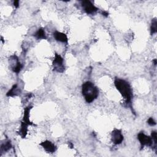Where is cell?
I'll return each instance as SVG.
<instances>
[{
    "instance_id": "cell-10",
    "label": "cell",
    "mask_w": 157,
    "mask_h": 157,
    "mask_svg": "<svg viewBox=\"0 0 157 157\" xmlns=\"http://www.w3.org/2000/svg\"><path fill=\"white\" fill-rule=\"evenodd\" d=\"M26 133H27V125H26V123L23 122L22 123L21 129H20V134L21 136L24 138L25 137Z\"/></svg>"
},
{
    "instance_id": "cell-4",
    "label": "cell",
    "mask_w": 157,
    "mask_h": 157,
    "mask_svg": "<svg viewBox=\"0 0 157 157\" xmlns=\"http://www.w3.org/2000/svg\"><path fill=\"white\" fill-rule=\"evenodd\" d=\"M138 139L142 145H151L152 144V141L151 138L145 136L144 133H141L138 134Z\"/></svg>"
},
{
    "instance_id": "cell-13",
    "label": "cell",
    "mask_w": 157,
    "mask_h": 157,
    "mask_svg": "<svg viewBox=\"0 0 157 157\" xmlns=\"http://www.w3.org/2000/svg\"><path fill=\"white\" fill-rule=\"evenodd\" d=\"M11 143L10 142H6V144H3L1 146V149H2V150H4V151H7V150H8L9 149H11Z\"/></svg>"
},
{
    "instance_id": "cell-17",
    "label": "cell",
    "mask_w": 157,
    "mask_h": 157,
    "mask_svg": "<svg viewBox=\"0 0 157 157\" xmlns=\"http://www.w3.org/2000/svg\"><path fill=\"white\" fill-rule=\"evenodd\" d=\"M18 1H14V6L15 7H18Z\"/></svg>"
},
{
    "instance_id": "cell-5",
    "label": "cell",
    "mask_w": 157,
    "mask_h": 157,
    "mask_svg": "<svg viewBox=\"0 0 157 157\" xmlns=\"http://www.w3.org/2000/svg\"><path fill=\"white\" fill-rule=\"evenodd\" d=\"M41 145L44 147V149L47 152L52 153V152L55 151V146L54 145V144H53L52 142H49V141H45V142L42 143Z\"/></svg>"
},
{
    "instance_id": "cell-3",
    "label": "cell",
    "mask_w": 157,
    "mask_h": 157,
    "mask_svg": "<svg viewBox=\"0 0 157 157\" xmlns=\"http://www.w3.org/2000/svg\"><path fill=\"white\" fill-rule=\"evenodd\" d=\"M112 141L115 144H119L122 142L123 140V137L122 134V133L120 130H116L112 132Z\"/></svg>"
},
{
    "instance_id": "cell-9",
    "label": "cell",
    "mask_w": 157,
    "mask_h": 157,
    "mask_svg": "<svg viewBox=\"0 0 157 157\" xmlns=\"http://www.w3.org/2000/svg\"><path fill=\"white\" fill-rule=\"evenodd\" d=\"M29 108L25 109V112H24V117H23V120H24V122L26 123V124H28V125H31L32 123L29 122Z\"/></svg>"
},
{
    "instance_id": "cell-15",
    "label": "cell",
    "mask_w": 157,
    "mask_h": 157,
    "mask_svg": "<svg viewBox=\"0 0 157 157\" xmlns=\"http://www.w3.org/2000/svg\"><path fill=\"white\" fill-rule=\"evenodd\" d=\"M148 123L150 125L153 126V125H155V124H156V123H155V122L154 120H153V119H152V118H150V119H149V120H148Z\"/></svg>"
},
{
    "instance_id": "cell-16",
    "label": "cell",
    "mask_w": 157,
    "mask_h": 157,
    "mask_svg": "<svg viewBox=\"0 0 157 157\" xmlns=\"http://www.w3.org/2000/svg\"><path fill=\"white\" fill-rule=\"evenodd\" d=\"M152 139L154 140L155 142L156 143V132H152Z\"/></svg>"
},
{
    "instance_id": "cell-18",
    "label": "cell",
    "mask_w": 157,
    "mask_h": 157,
    "mask_svg": "<svg viewBox=\"0 0 157 157\" xmlns=\"http://www.w3.org/2000/svg\"><path fill=\"white\" fill-rule=\"evenodd\" d=\"M102 14H103L104 15H105V16H108V13H107V12H104Z\"/></svg>"
},
{
    "instance_id": "cell-1",
    "label": "cell",
    "mask_w": 157,
    "mask_h": 157,
    "mask_svg": "<svg viewBox=\"0 0 157 157\" xmlns=\"http://www.w3.org/2000/svg\"><path fill=\"white\" fill-rule=\"evenodd\" d=\"M82 93L87 102H91L98 96V90L91 82H87L82 85Z\"/></svg>"
},
{
    "instance_id": "cell-2",
    "label": "cell",
    "mask_w": 157,
    "mask_h": 157,
    "mask_svg": "<svg viewBox=\"0 0 157 157\" xmlns=\"http://www.w3.org/2000/svg\"><path fill=\"white\" fill-rule=\"evenodd\" d=\"M116 88L122 94V95L125 98L127 102H130L131 99V91L128 83L125 80L120 79H116L115 81Z\"/></svg>"
},
{
    "instance_id": "cell-12",
    "label": "cell",
    "mask_w": 157,
    "mask_h": 157,
    "mask_svg": "<svg viewBox=\"0 0 157 157\" xmlns=\"http://www.w3.org/2000/svg\"><path fill=\"white\" fill-rule=\"evenodd\" d=\"M157 23L156 20H154L153 22H152V27H151V33L152 34H154L156 32V29H157Z\"/></svg>"
},
{
    "instance_id": "cell-7",
    "label": "cell",
    "mask_w": 157,
    "mask_h": 157,
    "mask_svg": "<svg viewBox=\"0 0 157 157\" xmlns=\"http://www.w3.org/2000/svg\"><path fill=\"white\" fill-rule=\"evenodd\" d=\"M62 63H63V58L60 57V55L56 54L54 62V64L55 66V69H57L58 71H61L60 69H63V66H62Z\"/></svg>"
},
{
    "instance_id": "cell-14",
    "label": "cell",
    "mask_w": 157,
    "mask_h": 157,
    "mask_svg": "<svg viewBox=\"0 0 157 157\" xmlns=\"http://www.w3.org/2000/svg\"><path fill=\"white\" fill-rule=\"evenodd\" d=\"M21 68H22V65H21V64H20V63H18L16 65V66H15V67L13 68V69H14V72H15L18 73V72H19L20 71Z\"/></svg>"
},
{
    "instance_id": "cell-8",
    "label": "cell",
    "mask_w": 157,
    "mask_h": 157,
    "mask_svg": "<svg viewBox=\"0 0 157 157\" xmlns=\"http://www.w3.org/2000/svg\"><path fill=\"white\" fill-rule=\"evenodd\" d=\"M54 37L57 41L63 42V43H66L68 41L67 36L65 34L61 33L60 32H55L54 33Z\"/></svg>"
},
{
    "instance_id": "cell-11",
    "label": "cell",
    "mask_w": 157,
    "mask_h": 157,
    "mask_svg": "<svg viewBox=\"0 0 157 157\" xmlns=\"http://www.w3.org/2000/svg\"><path fill=\"white\" fill-rule=\"evenodd\" d=\"M36 37L38 39H43L46 38V35H45V32L44 31V29H39L38 32L36 33Z\"/></svg>"
},
{
    "instance_id": "cell-6",
    "label": "cell",
    "mask_w": 157,
    "mask_h": 157,
    "mask_svg": "<svg viewBox=\"0 0 157 157\" xmlns=\"http://www.w3.org/2000/svg\"><path fill=\"white\" fill-rule=\"evenodd\" d=\"M83 6L84 7L85 11L87 12V13H92V12H95L97 10V9H96L90 1H83Z\"/></svg>"
}]
</instances>
